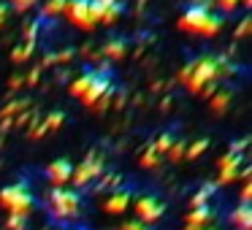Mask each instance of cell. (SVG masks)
Listing matches in <instances>:
<instances>
[{
    "instance_id": "cell-1",
    "label": "cell",
    "mask_w": 252,
    "mask_h": 230,
    "mask_svg": "<svg viewBox=\"0 0 252 230\" xmlns=\"http://www.w3.org/2000/svg\"><path fill=\"white\" fill-rule=\"evenodd\" d=\"M236 71V65L222 55H201L192 62H187L179 71V82L190 89L192 95H201L203 87L209 84H220V79L230 76Z\"/></svg>"
},
{
    "instance_id": "cell-2",
    "label": "cell",
    "mask_w": 252,
    "mask_h": 230,
    "mask_svg": "<svg viewBox=\"0 0 252 230\" xmlns=\"http://www.w3.org/2000/svg\"><path fill=\"white\" fill-rule=\"evenodd\" d=\"M222 28H225V17L212 11V0H192L185 8V14L179 17V30L203 35V38L217 35Z\"/></svg>"
},
{
    "instance_id": "cell-3",
    "label": "cell",
    "mask_w": 252,
    "mask_h": 230,
    "mask_svg": "<svg viewBox=\"0 0 252 230\" xmlns=\"http://www.w3.org/2000/svg\"><path fill=\"white\" fill-rule=\"evenodd\" d=\"M79 211H82V195L76 190H71V187H52V192H49V214L52 217L65 222V219L79 217Z\"/></svg>"
},
{
    "instance_id": "cell-4",
    "label": "cell",
    "mask_w": 252,
    "mask_h": 230,
    "mask_svg": "<svg viewBox=\"0 0 252 230\" xmlns=\"http://www.w3.org/2000/svg\"><path fill=\"white\" fill-rule=\"evenodd\" d=\"M33 203H35V195L30 192V187L25 184V181H17V184H8V187L0 190V206L6 208L8 214L28 217Z\"/></svg>"
},
{
    "instance_id": "cell-5",
    "label": "cell",
    "mask_w": 252,
    "mask_h": 230,
    "mask_svg": "<svg viewBox=\"0 0 252 230\" xmlns=\"http://www.w3.org/2000/svg\"><path fill=\"white\" fill-rule=\"evenodd\" d=\"M103 171H106V160H103V154H100V152H90L79 165H73L71 184H76V187H87V184H93V181H98Z\"/></svg>"
},
{
    "instance_id": "cell-6",
    "label": "cell",
    "mask_w": 252,
    "mask_h": 230,
    "mask_svg": "<svg viewBox=\"0 0 252 230\" xmlns=\"http://www.w3.org/2000/svg\"><path fill=\"white\" fill-rule=\"evenodd\" d=\"M130 208L136 211V219H141L144 225L158 222V219L165 214V203L160 201L158 195H152V192H144V195H138L136 201L130 203Z\"/></svg>"
},
{
    "instance_id": "cell-7",
    "label": "cell",
    "mask_w": 252,
    "mask_h": 230,
    "mask_svg": "<svg viewBox=\"0 0 252 230\" xmlns=\"http://www.w3.org/2000/svg\"><path fill=\"white\" fill-rule=\"evenodd\" d=\"M63 14L82 30H93L98 25L95 22V14H93V0H68Z\"/></svg>"
},
{
    "instance_id": "cell-8",
    "label": "cell",
    "mask_w": 252,
    "mask_h": 230,
    "mask_svg": "<svg viewBox=\"0 0 252 230\" xmlns=\"http://www.w3.org/2000/svg\"><path fill=\"white\" fill-rule=\"evenodd\" d=\"M241 165H244V154H233V152H228V154H222V157L217 160V181L214 184H233L236 179H239V173H241Z\"/></svg>"
},
{
    "instance_id": "cell-9",
    "label": "cell",
    "mask_w": 252,
    "mask_h": 230,
    "mask_svg": "<svg viewBox=\"0 0 252 230\" xmlns=\"http://www.w3.org/2000/svg\"><path fill=\"white\" fill-rule=\"evenodd\" d=\"M93 14H95V22L100 25L117 22L122 14V0H93Z\"/></svg>"
},
{
    "instance_id": "cell-10",
    "label": "cell",
    "mask_w": 252,
    "mask_h": 230,
    "mask_svg": "<svg viewBox=\"0 0 252 230\" xmlns=\"http://www.w3.org/2000/svg\"><path fill=\"white\" fill-rule=\"evenodd\" d=\"M71 173H73V163L65 157H60V160L46 165V179L52 181V187H65L68 181H71Z\"/></svg>"
},
{
    "instance_id": "cell-11",
    "label": "cell",
    "mask_w": 252,
    "mask_h": 230,
    "mask_svg": "<svg viewBox=\"0 0 252 230\" xmlns=\"http://www.w3.org/2000/svg\"><path fill=\"white\" fill-rule=\"evenodd\" d=\"M130 203H133V192L125 187V190H114V192H111V198L103 203V208H106V214H122V211L130 208Z\"/></svg>"
},
{
    "instance_id": "cell-12",
    "label": "cell",
    "mask_w": 252,
    "mask_h": 230,
    "mask_svg": "<svg viewBox=\"0 0 252 230\" xmlns=\"http://www.w3.org/2000/svg\"><path fill=\"white\" fill-rule=\"evenodd\" d=\"M214 217H217V211H214L212 203H209V206H201V208H190V214L185 217V225H192V228H212Z\"/></svg>"
},
{
    "instance_id": "cell-13",
    "label": "cell",
    "mask_w": 252,
    "mask_h": 230,
    "mask_svg": "<svg viewBox=\"0 0 252 230\" xmlns=\"http://www.w3.org/2000/svg\"><path fill=\"white\" fill-rule=\"evenodd\" d=\"M230 225L236 230H252V206L250 203H239L230 211Z\"/></svg>"
},
{
    "instance_id": "cell-14",
    "label": "cell",
    "mask_w": 252,
    "mask_h": 230,
    "mask_svg": "<svg viewBox=\"0 0 252 230\" xmlns=\"http://www.w3.org/2000/svg\"><path fill=\"white\" fill-rule=\"evenodd\" d=\"M100 52H103V57H109V60H122V57L127 55V41L122 38V35H114V38H109L100 46Z\"/></svg>"
},
{
    "instance_id": "cell-15",
    "label": "cell",
    "mask_w": 252,
    "mask_h": 230,
    "mask_svg": "<svg viewBox=\"0 0 252 230\" xmlns=\"http://www.w3.org/2000/svg\"><path fill=\"white\" fill-rule=\"evenodd\" d=\"M93 79H95V68H90V71H84L82 76H76L71 82V87H68V92L73 95V98H79L82 100L84 98V92L90 89V84H93Z\"/></svg>"
},
{
    "instance_id": "cell-16",
    "label": "cell",
    "mask_w": 252,
    "mask_h": 230,
    "mask_svg": "<svg viewBox=\"0 0 252 230\" xmlns=\"http://www.w3.org/2000/svg\"><path fill=\"white\" fill-rule=\"evenodd\" d=\"M217 192V184H203L201 190L195 192V195L190 198V208H201V206H209V201H212V195Z\"/></svg>"
},
{
    "instance_id": "cell-17",
    "label": "cell",
    "mask_w": 252,
    "mask_h": 230,
    "mask_svg": "<svg viewBox=\"0 0 252 230\" xmlns=\"http://www.w3.org/2000/svg\"><path fill=\"white\" fill-rule=\"evenodd\" d=\"M230 98H233L230 89H220V92H214L212 98H209V109H212L214 114H222V111L230 106Z\"/></svg>"
},
{
    "instance_id": "cell-18",
    "label": "cell",
    "mask_w": 252,
    "mask_h": 230,
    "mask_svg": "<svg viewBox=\"0 0 252 230\" xmlns=\"http://www.w3.org/2000/svg\"><path fill=\"white\" fill-rule=\"evenodd\" d=\"M25 109H28V98L11 100V103H6V106H3V111H0V119H11V122H14V116H17V114H22Z\"/></svg>"
},
{
    "instance_id": "cell-19",
    "label": "cell",
    "mask_w": 252,
    "mask_h": 230,
    "mask_svg": "<svg viewBox=\"0 0 252 230\" xmlns=\"http://www.w3.org/2000/svg\"><path fill=\"white\" fill-rule=\"evenodd\" d=\"M122 184V176L120 173H100V179L95 181V192H103V190H114V187Z\"/></svg>"
},
{
    "instance_id": "cell-20",
    "label": "cell",
    "mask_w": 252,
    "mask_h": 230,
    "mask_svg": "<svg viewBox=\"0 0 252 230\" xmlns=\"http://www.w3.org/2000/svg\"><path fill=\"white\" fill-rule=\"evenodd\" d=\"M33 49H35V44L25 41V44H19V46H14V49H11V60H14V62H25V60H30Z\"/></svg>"
},
{
    "instance_id": "cell-21",
    "label": "cell",
    "mask_w": 252,
    "mask_h": 230,
    "mask_svg": "<svg viewBox=\"0 0 252 230\" xmlns=\"http://www.w3.org/2000/svg\"><path fill=\"white\" fill-rule=\"evenodd\" d=\"M174 141H176V138H174V133H171V130H165V133H160V136H158V141H155L152 146H155V152H158L160 157H163V154L171 149V144H174Z\"/></svg>"
},
{
    "instance_id": "cell-22",
    "label": "cell",
    "mask_w": 252,
    "mask_h": 230,
    "mask_svg": "<svg viewBox=\"0 0 252 230\" xmlns=\"http://www.w3.org/2000/svg\"><path fill=\"white\" fill-rule=\"evenodd\" d=\"M206 149H209V138H198V141H192L190 146L185 149V157L187 160H195V157H201Z\"/></svg>"
},
{
    "instance_id": "cell-23",
    "label": "cell",
    "mask_w": 252,
    "mask_h": 230,
    "mask_svg": "<svg viewBox=\"0 0 252 230\" xmlns=\"http://www.w3.org/2000/svg\"><path fill=\"white\" fill-rule=\"evenodd\" d=\"M141 165H144V168H149V171H152V168H158V165H160V154L155 152V146H152V144H149V146L144 149V154H141Z\"/></svg>"
},
{
    "instance_id": "cell-24",
    "label": "cell",
    "mask_w": 252,
    "mask_h": 230,
    "mask_svg": "<svg viewBox=\"0 0 252 230\" xmlns=\"http://www.w3.org/2000/svg\"><path fill=\"white\" fill-rule=\"evenodd\" d=\"M65 3L68 0H46L44 3V17H57V14L65 11Z\"/></svg>"
},
{
    "instance_id": "cell-25",
    "label": "cell",
    "mask_w": 252,
    "mask_h": 230,
    "mask_svg": "<svg viewBox=\"0 0 252 230\" xmlns=\"http://www.w3.org/2000/svg\"><path fill=\"white\" fill-rule=\"evenodd\" d=\"M185 149H187L185 141H174V144H171V149L165 152V157H168L171 163H179V160L185 157Z\"/></svg>"
},
{
    "instance_id": "cell-26",
    "label": "cell",
    "mask_w": 252,
    "mask_h": 230,
    "mask_svg": "<svg viewBox=\"0 0 252 230\" xmlns=\"http://www.w3.org/2000/svg\"><path fill=\"white\" fill-rule=\"evenodd\" d=\"M6 230H28V217H19V214H8V219H6Z\"/></svg>"
},
{
    "instance_id": "cell-27",
    "label": "cell",
    "mask_w": 252,
    "mask_h": 230,
    "mask_svg": "<svg viewBox=\"0 0 252 230\" xmlns=\"http://www.w3.org/2000/svg\"><path fill=\"white\" fill-rule=\"evenodd\" d=\"M63 119H65V114H63V111H52V114H46V119H44L46 130H57V127L63 125Z\"/></svg>"
},
{
    "instance_id": "cell-28",
    "label": "cell",
    "mask_w": 252,
    "mask_h": 230,
    "mask_svg": "<svg viewBox=\"0 0 252 230\" xmlns=\"http://www.w3.org/2000/svg\"><path fill=\"white\" fill-rule=\"evenodd\" d=\"M250 28H252V17L247 14V17L239 22V28H236V38H244V35L250 33Z\"/></svg>"
},
{
    "instance_id": "cell-29",
    "label": "cell",
    "mask_w": 252,
    "mask_h": 230,
    "mask_svg": "<svg viewBox=\"0 0 252 230\" xmlns=\"http://www.w3.org/2000/svg\"><path fill=\"white\" fill-rule=\"evenodd\" d=\"M38 0H8V6H14L17 11H30Z\"/></svg>"
},
{
    "instance_id": "cell-30",
    "label": "cell",
    "mask_w": 252,
    "mask_h": 230,
    "mask_svg": "<svg viewBox=\"0 0 252 230\" xmlns=\"http://www.w3.org/2000/svg\"><path fill=\"white\" fill-rule=\"evenodd\" d=\"M120 230H149V225H144L141 219H127L120 225Z\"/></svg>"
},
{
    "instance_id": "cell-31",
    "label": "cell",
    "mask_w": 252,
    "mask_h": 230,
    "mask_svg": "<svg viewBox=\"0 0 252 230\" xmlns=\"http://www.w3.org/2000/svg\"><path fill=\"white\" fill-rule=\"evenodd\" d=\"M30 119H33V111H28V109H25L22 114H17V116H14V122H11V125L25 127V125H30Z\"/></svg>"
},
{
    "instance_id": "cell-32",
    "label": "cell",
    "mask_w": 252,
    "mask_h": 230,
    "mask_svg": "<svg viewBox=\"0 0 252 230\" xmlns=\"http://www.w3.org/2000/svg\"><path fill=\"white\" fill-rule=\"evenodd\" d=\"M35 38H38V25H35V22H30L28 28H25V41L35 44Z\"/></svg>"
},
{
    "instance_id": "cell-33",
    "label": "cell",
    "mask_w": 252,
    "mask_h": 230,
    "mask_svg": "<svg viewBox=\"0 0 252 230\" xmlns=\"http://www.w3.org/2000/svg\"><path fill=\"white\" fill-rule=\"evenodd\" d=\"M239 3H241V0H217V6H220V11H222V14H230Z\"/></svg>"
},
{
    "instance_id": "cell-34",
    "label": "cell",
    "mask_w": 252,
    "mask_h": 230,
    "mask_svg": "<svg viewBox=\"0 0 252 230\" xmlns=\"http://www.w3.org/2000/svg\"><path fill=\"white\" fill-rule=\"evenodd\" d=\"M46 133H49V130H46V125H44V122H38V125H33L28 130V136L30 138H41V136H46Z\"/></svg>"
},
{
    "instance_id": "cell-35",
    "label": "cell",
    "mask_w": 252,
    "mask_h": 230,
    "mask_svg": "<svg viewBox=\"0 0 252 230\" xmlns=\"http://www.w3.org/2000/svg\"><path fill=\"white\" fill-rule=\"evenodd\" d=\"M247 144H250V138H239V141H233V144H230V152H233V154H244Z\"/></svg>"
},
{
    "instance_id": "cell-36",
    "label": "cell",
    "mask_w": 252,
    "mask_h": 230,
    "mask_svg": "<svg viewBox=\"0 0 252 230\" xmlns=\"http://www.w3.org/2000/svg\"><path fill=\"white\" fill-rule=\"evenodd\" d=\"M252 201V181H244L241 184V203H250Z\"/></svg>"
},
{
    "instance_id": "cell-37",
    "label": "cell",
    "mask_w": 252,
    "mask_h": 230,
    "mask_svg": "<svg viewBox=\"0 0 252 230\" xmlns=\"http://www.w3.org/2000/svg\"><path fill=\"white\" fill-rule=\"evenodd\" d=\"M38 76H41V68H33V71L28 73V79H25V82H28V84H35V82H38Z\"/></svg>"
},
{
    "instance_id": "cell-38",
    "label": "cell",
    "mask_w": 252,
    "mask_h": 230,
    "mask_svg": "<svg viewBox=\"0 0 252 230\" xmlns=\"http://www.w3.org/2000/svg\"><path fill=\"white\" fill-rule=\"evenodd\" d=\"M6 19H8V3H0V28H3Z\"/></svg>"
},
{
    "instance_id": "cell-39",
    "label": "cell",
    "mask_w": 252,
    "mask_h": 230,
    "mask_svg": "<svg viewBox=\"0 0 252 230\" xmlns=\"http://www.w3.org/2000/svg\"><path fill=\"white\" fill-rule=\"evenodd\" d=\"M19 84H22V76H14V79H11V89H17Z\"/></svg>"
},
{
    "instance_id": "cell-40",
    "label": "cell",
    "mask_w": 252,
    "mask_h": 230,
    "mask_svg": "<svg viewBox=\"0 0 252 230\" xmlns=\"http://www.w3.org/2000/svg\"><path fill=\"white\" fill-rule=\"evenodd\" d=\"M203 230H217V228H203Z\"/></svg>"
}]
</instances>
